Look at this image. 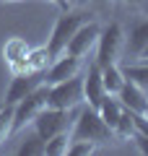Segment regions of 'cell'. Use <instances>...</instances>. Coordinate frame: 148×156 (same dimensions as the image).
<instances>
[{
  "instance_id": "44dd1931",
  "label": "cell",
  "mask_w": 148,
  "mask_h": 156,
  "mask_svg": "<svg viewBox=\"0 0 148 156\" xmlns=\"http://www.w3.org/2000/svg\"><path fill=\"white\" fill-rule=\"evenodd\" d=\"M11 133H13V104L0 101V146L8 140Z\"/></svg>"
},
{
  "instance_id": "cb8c5ba5",
  "label": "cell",
  "mask_w": 148,
  "mask_h": 156,
  "mask_svg": "<svg viewBox=\"0 0 148 156\" xmlns=\"http://www.w3.org/2000/svg\"><path fill=\"white\" fill-rule=\"evenodd\" d=\"M125 5H130V8H146L148 5V0H122Z\"/></svg>"
},
{
  "instance_id": "9c48e42d",
  "label": "cell",
  "mask_w": 148,
  "mask_h": 156,
  "mask_svg": "<svg viewBox=\"0 0 148 156\" xmlns=\"http://www.w3.org/2000/svg\"><path fill=\"white\" fill-rule=\"evenodd\" d=\"M81 70V57H73L68 55V52H62L60 57H55V60L49 62V68L44 70V83H57V81H65V78L76 76V73Z\"/></svg>"
},
{
  "instance_id": "ffe728a7",
  "label": "cell",
  "mask_w": 148,
  "mask_h": 156,
  "mask_svg": "<svg viewBox=\"0 0 148 156\" xmlns=\"http://www.w3.org/2000/svg\"><path fill=\"white\" fill-rule=\"evenodd\" d=\"M135 135V115H132L130 109H125L122 112V117H120V122L115 125V138H132Z\"/></svg>"
},
{
  "instance_id": "484cf974",
  "label": "cell",
  "mask_w": 148,
  "mask_h": 156,
  "mask_svg": "<svg viewBox=\"0 0 148 156\" xmlns=\"http://www.w3.org/2000/svg\"><path fill=\"white\" fill-rule=\"evenodd\" d=\"M86 3H88V0H68V5H70V8H83Z\"/></svg>"
},
{
  "instance_id": "7c38bea8",
  "label": "cell",
  "mask_w": 148,
  "mask_h": 156,
  "mask_svg": "<svg viewBox=\"0 0 148 156\" xmlns=\"http://www.w3.org/2000/svg\"><path fill=\"white\" fill-rule=\"evenodd\" d=\"M117 99L122 101V107L125 109H130L132 115H146V107H148V94L140 89V86H135L132 81H127L122 83V89L117 91Z\"/></svg>"
},
{
  "instance_id": "6da1fadb",
  "label": "cell",
  "mask_w": 148,
  "mask_h": 156,
  "mask_svg": "<svg viewBox=\"0 0 148 156\" xmlns=\"http://www.w3.org/2000/svg\"><path fill=\"white\" fill-rule=\"evenodd\" d=\"M76 120H73L70 125V140H91V143L96 146H104L109 143V140H115V133L109 130V125L99 117L96 109H91L88 104H83L81 109L76 112Z\"/></svg>"
},
{
  "instance_id": "7402d4cb",
  "label": "cell",
  "mask_w": 148,
  "mask_h": 156,
  "mask_svg": "<svg viewBox=\"0 0 148 156\" xmlns=\"http://www.w3.org/2000/svg\"><path fill=\"white\" fill-rule=\"evenodd\" d=\"M18 156H44V138H39L37 133L29 135V138L18 146Z\"/></svg>"
},
{
  "instance_id": "8992f818",
  "label": "cell",
  "mask_w": 148,
  "mask_h": 156,
  "mask_svg": "<svg viewBox=\"0 0 148 156\" xmlns=\"http://www.w3.org/2000/svg\"><path fill=\"white\" fill-rule=\"evenodd\" d=\"M47 89L49 86L42 83V86H37L31 94H26L23 99H18L16 104H13V133L23 130L34 117L39 115V109L47 107Z\"/></svg>"
},
{
  "instance_id": "2e32d148",
  "label": "cell",
  "mask_w": 148,
  "mask_h": 156,
  "mask_svg": "<svg viewBox=\"0 0 148 156\" xmlns=\"http://www.w3.org/2000/svg\"><path fill=\"white\" fill-rule=\"evenodd\" d=\"M120 68H122V76L127 81H132L135 86H140L148 94V62H140V65H120Z\"/></svg>"
},
{
  "instance_id": "ba28073f",
  "label": "cell",
  "mask_w": 148,
  "mask_h": 156,
  "mask_svg": "<svg viewBox=\"0 0 148 156\" xmlns=\"http://www.w3.org/2000/svg\"><path fill=\"white\" fill-rule=\"evenodd\" d=\"M99 31H101V26H99L96 21H86L78 26V31L70 37V42H68L65 52L73 57H83L88 55V50H93L96 47V39H99Z\"/></svg>"
},
{
  "instance_id": "d6986e66",
  "label": "cell",
  "mask_w": 148,
  "mask_h": 156,
  "mask_svg": "<svg viewBox=\"0 0 148 156\" xmlns=\"http://www.w3.org/2000/svg\"><path fill=\"white\" fill-rule=\"evenodd\" d=\"M132 140H135L140 154H148V117L146 115H135V135H132Z\"/></svg>"
},
{
  "instance_id": "277c9868",
  "label": "cell",
  "mask_w": 148,
  "mask_h": 156,
  "mask_svg": "<svg viewBox=\"0 0 148 156\" xmlns=\"http://www.w3.org/2000/svg\"><path fill=\"white\" fill-rule=\"evenodd\" d=\"M83 104V78L70 76L65 81L49 83L47 89V107H57V109H76Z\"/></svg>"
},
{
  "instance_id": "ac0fdd59",
  "label": "cell",
  "mask_w": 148,
  "mask_h": 156,
  "mask_svg": "<svg viewBox=\"0 0 148 156\" xmlns=\"http://www.w3.org/2000/svg\"><path fill=\"white\" fill-rule=\"evenodd\" d=\"M49 62H52V57H49L47 47H39V50H31L26 57V70H39L44 73L49 68Z\"/></svg>"
},
{
  "instance_id": "4316f807",
  "label": "cell",
  "mask_w": 148,
  "mask_h": 156,
  "mask_svg": "<svg viewBox=\"0 0 148 156\" xmlns=\"http://www.w3.org/2000/svg\"><path fill=\"white\" fill-rule=\"evenodd\" d=\"M93 3H96V5H99V8H109V5H112V3H115V0H93Z\"/></svg>"
},
{
  "instance_id": "5bb4252c",
  "label": "cell",
  "mask_w": 148,
  "mask_h": 156,
  "mask_svg": "<svg viewBox=\"0 0 148 156\" xmlns=\"http://www.w3.org/2000/svg\"><path fill=\"white\" fill-rule=\"evenodd\" d=\"M96 112H99V117L109 125V130L115 133V125L120 122V117H122V112H125V107H122V101L117 99L115 94H104V99H101V104L96 107Z\"/></svg>"
},
{
  "instance_id": "30bf717a",
  "label": "cell",
  "mask_w": 148,
  "mask_h": 156,
  "mask_svg": "<svg viewBox=\"0 0 148 156\" xmlns=\"http://www.w3.org/2000/svg\"><path fill=\"white\" fill-rule=\"evenodd\" d=\"M104 94L107 91H104V83H101V68L96 62H91L86 76H83V104L96 109L101 104V99H104Z\"/></svg>"
},
{
  "instance_id": "603a6c76",
  "label": "cell",
  "mask_w": 148,
  "mask_h": 156,
  "mask_svg": "<svg viewBox=\"0 0 148 156\" xmlns=\"http://www.w3.org/2000/svg\"><path fill=\"white\" fill-rule=\"evenodd\" d=\"M96 151V143H91V140H70V146H68V156H88Z\"/></svg>"
},
{
  "instance_id": "4fadbf2b",
  "label": "cell",
  "mask_w": 148,
  "mask_h": 156,
  "mask_svg": "<svg viewBox=\"0 0 148 156\" xmlns=\"http://www.w3.org/2000/svg\"><path fill=\"white\" fill-rule=\"evenodd\" d=\"M125 47H127V57H132V60L146 52V47H148V13H146V18H138L130 26V31L125 37Z\"/></svg>"
},
{
  "instance_id": "f546056e",
  "label": "cell",
  "mask_w": 148,
  "mask_h": 156,
  "mask_svg": "<svg viewBox=\"0 0 148 156\" xmlns=\"http://www.w3.org/2000/svg\"><path fill=\"white\" fill-rule=\"evenodd\" d=\"M146 117H148V107H146Z\"/></svg>"
},
{
  "instance_id": "9a60e30c",
  "label": "cell",
  "mask_w": 148,
  "mask_h": 156,
  "mask_svg": "<svg viewBox=\"0 0 148 156\" xmlns=\"http://www.w3.org/2000/svg\"><path fill=\"white\" fill-rule=\"evenodd\" d=\"M101 83H104V91L107 94H115L122 89V83H125V76H122V68L120 62H112V65H104L101 68Z\"/></svg>"
},
{
  "instance_id": "f1b7e54d",
  "label": "cell",
  "mask_w": 148,
  "mask_h": 156,
  "mask_svg": "<svg viewBox=\"0 0 148 156\" xmlns=\"http://www.w3.org/2000/svg\"><path fill=\"white\" fill-rule=\"evenodd\" d=\"M143 11H146V13H148V5H146V8H143Z\"/></svg>"
},
{
  "instance_id": "52a82bcc",
  "label": "cell",
  "mask_w": 148,
  "mask_h": 156,
  "mask_svg": "<svg viewBox=\"0 0 148 156\" xmlns=\"http://www.w3.org/2000/svg\"><path fill=\"white\" fill-rule=\"evenodd\" d=\"M44 83V73L39 70H21V73H13L11 83L5 89V96H3V104H16L18 99H23L26 94H31L37 86Z\"/></svg>"
},
{
  "instance_id": "8fae6325",
  "label": "cell",
  "mask_w": 148,
  "mask_h": 156,
  "mask_svg": "<svg viewBox=\"0 0 148 156\" xmlns=\"http://www.w3.org/2000/svg\"><path fill=\"white\" fill-rule=\"evenodd\" d=\"M29 52H31V44H29L23 37H11L5 44H3V57H5V62L11 65V73L26 70Z\"/></svg>"
},
{
  "instance_id": "5b68a950",
  "label": "cell",
  "mask_w": 148,
  "mask_h": 156,
  "mask_svg": "<svg viewBox=\"0 0 148 156\" xmlns=\"http://www.w3.org/2000/svg\"><path fill=\"white\" fill-rule=\"evenodd\" d=\"M34 133L39 138H52L57 133H65L68 128L73 125V109H57V107H44L39 109V115L31 120Z\"/></svg>"
},
{
  "instance_id": "e0dca14e",
  "label": "cell",
  "mask_w": 148,
  "mask_h": 156,
  "mask_svg": "<svg viewBox=\"0 0 148 156\" xmlns=\"http://www.w3.org/2000/svg\"><path fill=\"white\" fill-rule=\"evenodd\" d=\"M68 146H70V135L65 130V133H57L44 140V154L47 156H68Z\"/></svg>"
},
{
  "instance_id": "3957f363",
  "label": "cell",
  "mask_w": 148,
  "mask_h": 156,
  "mask_svg": "<svg viewBox=\"0 0 148 156\" xmlns=\"http://www.w3.org/2000/svg\"><path fill=\"white\" fill-rule=\"evenodd\" d=\"M125 47V29H122L120 21H109L101 31H99V39H96V65L104 68V65H112V62L120 60V52Z\"/></svg>"
},
{
  "instance_id": "83f0119b",
  "label": "cell",
  "mask_w": 148,
  "mask_h": 156,
  "mask_svg": "<svg viewBox=\"0 0 148 156\" xmlns=\"http://www.w3.org/2000/svg\"><path fill=\"white\" fill-rule=\"evenodd\" d=\"M0 3H21V0H0Z\"/></svg>"
},
{
  "instance_id": "7a4b0ae2",
  "label": "cell",
  "mask_w": 148,
  "mask_h": 156,
  "mask_svg": "<svg viewBox=\"0 0 148 156\" xmlns=\"http://www.w3.org/2000/svg\"><path fill=\"white\" fill-rule=\"evenodd\" d=\"M86 21H88V13L81 11V8H70V11H62V16H57L55 26H52V34H49L47 44H44L52 60H55V57H60L62 52H65L70 37L78 31V26H81V23H86Z\"/></svg>"
},
{
  "instance_id": "d4e9b609",
  "label": "cell",
  "mask_w": 148,
  "mask_h": 156,
  "mask_svg": "<svg viewBox=\"0 0 148 156\" xmlns=\"http://www.w3.org/2000/svg\"><path fill=\"white\" fill-rule=\"evenodd\" d=\"M49 3H55L60 11H70V5H68V0H49Z\"/></svg>"
}]
</instances>
